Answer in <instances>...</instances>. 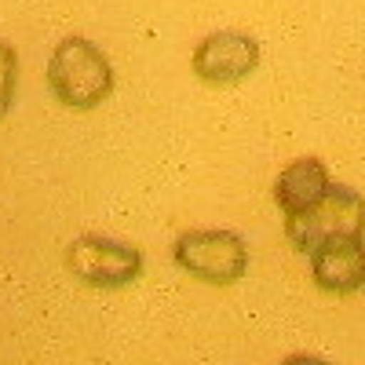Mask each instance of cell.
<instances>
[{
	"label": "cell",
	"mask_w": 365,
	"mask_h": 365,
	"mask_svg": "<svg viewBox=\"0 0 365 365\" xmlns=\"http://www.w3.org/2000/svg\"><path fill=\"white\" fill-rule=\"evenodd\" d=\"M113 66L99 44L84 37H63L48 58V88L66 110L88 113L113 96Z\"/></svg>",
	"instance_id": "6da1fadb"
},
{
	"label": "cell",
	"mask_w": 365,
	"mask_h": 365,
	"mask_svg": "<svg viewBox=\"0 0 365 365\" xmlns=\"http://www.w3.org/2000/svg\"><path fill=\"white\" fill-rule=\"evenodd\" d=\"M285 237L303 256L347 237H365V197L351 187L332 182L322 201L296 212V216H285Z\"/></svg>",
	"instance_id": "7a4b0ae2"
},
{
	"label": "cell",
	"mask_w": 365,
	"mask_h": 365,
	"mask_svg": "<svg viewBox=\"0 0 365 365\" xmlns=\"http://www.w3.org/2000/svg\"><path fill=\"white\" fill-rule=\"evenodd\" d=\"M63 263L73 282H81L84 289H99V292L128 289L146 270L143 249L128 245V241H117V237H103V234L73 237L66 245Z\"/></svg>",
	"instance_id": "3957f363"
},
{
	"label": "cell",
	"mask_w": 365,
	"mask_h": 365,
	"mask_svg": "<svg viewBox=\"0 0 365 365\" xmlns=\"http://www.w3.org/2000/svg\"><path fill=\"white\" fill-rule=\"evenodd\" d=\"M172 259L182 274L205 285H234L249 270V245L234 230H187L175 237Z\"/></svg>",
	"instance_id": "277c9868"
},
{
	"label": "cell",
	"mask_w": 365,
	"mask_h": 365,
	"mask_svg": "<svg viewBox=\"0 0 365 365\" xmlns=\"http://www.w3.org/2000/svg\"><path fill=\"white\" fill-rule=\"evenodd\" d=\"M259 41L241 29H216L205 41H197L190 70L208 88H237L249 81L259 66Z\"/></svg>",
	"instance_id": "5b68a950"
},
{
	"label": "cell",
	"mask_w": 365,
	"mask_h": 365,
	"mask_svg": "<svg viewBox=\"0 0 365 365\" xmlns=\"http://www.w3.org/2000/svg\"><path fill=\"white\" fill-rule=\"evenodd\" d=\"M311 278L329 296H354L365 289V237H347L311 252Z\"/></svg>",
	"instance_id": "8992f818"
},
{
	"label": "cell",
	"mask_w": 365,
	"mask_h": 365,
	"mask_svg": "<svg viewBox=\"0 0 365 365\" xmlns=\"http://www.w3.org/2000/svg\"><path fill=\"white\" fill-rule=\"evenodd\" d=\"M329 187L332 179L322 158H296L282 168L278 182H274V205L282 208V216H296V212L322 201Z\"/></svg>",
	"instance_id": "52a82bcc"
},
{
	"label": "cell",
	"mask_w": 365,
	"mask_h": 365,
	"mask_svg": "<svg viewBox=\"0 0 365 365\" xmlns=\"http://www.w3.org/2000/svg\"><path fill=\"white\" fill-rule=\"evenodd\" d=\"M19 51L8 44V41H0V120L8 117L11 103H15V91H19Z\"/></svg>",
	"instance_id": "ba28073f"
}]
</instances>
